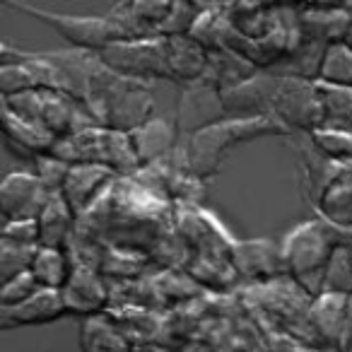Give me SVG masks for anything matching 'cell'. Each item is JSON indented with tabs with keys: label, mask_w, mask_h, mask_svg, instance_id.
I'll return each mask as SVG.
<instances>
[{
	"label": "cell",
	"mask_w": 352,
	"mask_h": 352,
	"mask_svg": "<svg viewBox=\"0 0 352 352\" xmlns=\"http://www.w3.org/2000/svg\"><path fill=\"white\" fill-rule=\"evenodd\" d=\"M352 244V236L336 230L323 220H311L297 225L283 244L285 273L292 275L294 285L307 294H321L323 278L331 258L340 246Z\"/></svg>",
	"instance_id": "cell-1"
},
{
	"label": "cell",
	"mask_w": 352,
	"mask_h": 352,
	"mask_svg": "<svg viewBox=\"0 0 352 352\" xmlns=\"http://www.w3.org/2000/svg\"><path fill=\"white\" fill-rule=\"evenodd\" d=\"M283 135L287 128L273 116H254V118H222V121L212 123L208 128H201L193 135H188V142L184 147V166L198 179H208V176L217 174L225 152L230 147H236L241 142L256 140L263 135Z\"/></svg>",
	"instance_id": "cell-2"
},
{
	"label": "cell",
	"mask_w": 352,
	"mask_h": 352,
	"mask_svg": "<svg viewBox=\"0 0 352 352\" xmlns=\"http://www.w3.org/2000/svg\"><path fill=\"white\" fill-rule=\"evenodd\" d=\"M51 155L58 157L60 162L75 164H102L109 166L113 174L131 176L138 174L135 150L131 145V135L121 131H109V128H85L73 135L63 138L54 145Z\"/></svg>",
	"instance_id": "cell-3"
},
{
	"label": "cell",
	"mask_w": 352,
	"mask_h": 352,
	"mask_svg": "<svg viewBox=\"0 0 352 352\" xmlns=\"http://www.w3.org/2000/svg\"><path fill=\"white\" fill-rule=\"evenodd\" d=\"M3 109L44 128L56 140H63L73 133L94 126L87 111L70 94L56 92V89H36V92L8 97L3 99Z\"/></svg>",
	"instance_id": "cell-4"
},
{
	"label": "cell",
	"mask_w": 352,
	"mask_h": 352,
	"mask_svg": "<svg viewBox=\"0 0 352 352\" xmlns=\"http://www.w3.org/2000/svg\"><path fill=\"white\" fill-rule=\"evenodd\" d=\"M8 8L17 12L32 15L34 20L49 25L56 30L65 41L82 51H94L99 54L107 46L116 44V41H126L128 36L121 32V27L111 20V17H89V15H65V12H51L44 8L27 6V3H6Z\"/></svg>",
	"instance_id": "cell-5"
},
{
	"label": "cell",
	"mask_w": 352,
	"mask_h": 352,
	"mask_svg": "<svg viewBox=\"0 0 352 352\" xmlns=\"http://www.w3.org/2000/svg\"><path fill=\"white\" fill-rule=\"evenodd\" d=\"M99 58L116 70L118 75H126L133 80H169L166 70V39H126L107 46L99 51Z\"/></svg>",
	"instance_id": "cell-6"
},
{
	"label": "cell",
	"mask_w": 352,
	"mask_h": 352,
	"mask_svg": "<svg viewBox=\"0 0 352 352\" xmlns=\"http://www.w3.org/2000/svg\"><path fill=\"white\" fill-rule=\"evenodd\" d=\"M270 116L283 123L287 131H302L304 135L321 128L323 111L316 82L292 78V75H280Z\"/></svg>",
	"instance_id": "cell-7"
},
{
	"label": "cell",
	"mask_w": 352,
	"mask_h": 352,
	"mask_svg": "<svg viewBox=\"0 0 352 352\" xmlns=\"http://www.w3.org/2000/svg\"><path fill=\"white\" fill-rule=\"evenodd\" d=\"M278 85H280V73L258 70V73L251 75L241 85H234V87L220 92L222 109L232 118L270 116Z\"/></svg>",
	"instance_id": "cell-8"
},
{
	"label": "cell",
	"mask_w": 352,
	"mask_h": 352,
	"mask_svg": "<svg viewBox=\"0 0 352 352\" xmlns=\"http://www.w3.org/2000/svg\"><path fill=\"white\" fill-rule=\"evenodd\" d=\"M54 193L36 179L34 171H12L0 186V210L3 220H36Z\"/></svg>",
	"instance_id": "cell-9"
},
{
	"label": "cell",
	"mask_w": 352,
	"mask_h": 352,
	"mask_svg": "<svg viewBox=\"0 0 352 352\" xmlns=\"http://www.w3.org/2000/svg\"><path fill=\"white\" fill-rule=\"evenodd\" d=\"M222 118H227V113L222 109L220 89L203 80L184 89V97L179 102V116H176V131L193 135L196 131L212 126Z\"/></svg>",
	"instance_id": "cell-10"
},
{
	"label": "cell",
	"mask_w": 352,
	"mask_h": 352,
	"mask_svg": "<svg viewBox=\"0 0 352 352\" xmlns=\"http://www.w3.org/2000/svg\"><path fill=\"white\" fill-rule=\"evenodd\" d=\"M113 184V171L102 164H75L70 166L68 179L63 184V198L73 208L75 217H82L99 201L102 193Z\"/></svg>",
	"instance_id": "cell-11"
},
{
	"label": "cell",
	"mask_w": 352,
	"mask_h": 352,
	"mask_svg": "<svg viewBox=\"0 0 352 352\" xmlns=\"http://www.w3.org/2000/svg\"><path fill=\"white\" fill-rule=\"evenodd\" d=\"M65 302V311L80 314V316H97L104 311L109 304L107 285L99 278V270L92 265L75 263L73 261V275H70L68 285L60 289Z\"/></svg>",
	"instance_id": "cell-12"
},
{
	"label": "cell",
	"mask_w": 352,
	"mask_h": 352,
	"mask_svg": "<svg viewBox=\"0 0 352 352\" xmlns=\"http://www.w3.org/2000/svg\"><path fill=\"white\" fill-rule=\"evenodd\" d=\"M171 6L174 3H121L111 8L109 17L128 39H155L162 36Z\"/></svg>",
	"instance_id": "cell-13"
},
{
	"label": "cell",
	"mask_w": 352,
	"mask_h": 352,
	"mask_svg": "<svg viewBox=\"0 0 352 352\" xmlns=\"http://www.w3.org/2000/svg\"><path fill=\"white\" fill-rule=\"evenodd\" d=\"M299 32L302 41L314 44H336L342 41L350 22V8L347 6H299Z\"/></svg>",
	"instance_id": "cell-14"
},
{
	"label": "cell",
	"mask_w": 352,
	"mask_h": 352,
	"mask_svg": "<svg viewBox=\"0 0 352 352\" xmlns=\"http://www.w3.org/2000/svg\"><path fill=\"white\" fill-rule=\"evenodd\" d=\"M314 210L318 220L352 236V162H340L336 179L328 184Z\"/></svg>",
	"instance_id": "cell-15"
},
{
	"label": "cell",
	"mask_w": 352,
	"mask_h": 352,
	"mask_svg": "<svg viewBox=\"0 0 352 352\" xmlns=\"http://www.w3.org/2000/svg\"><path fill=\"white\" fill-rule=\"evenodd\" d=\"M208 63H210V51L203 44H198L191 34L169 36L166 39V70H169V80L196 85L206 78Z\"/></svg>",
	"instance_id": "cell-16"
},
{
	"label": "cell",
	"mask_w": 352,
	"mask_h": 352,
	"mask_svg": "<svg viewBox=\"0 0 352 352\" xmlns=\"http://www.w3.org/2000/svg\"><path fill=\"white\" fill-rule=\"evenodd\" d=\"M347 302L350 297H340V294H318L309 304V326L318 345L340 350L347 321Z\"/></svg>",
	"instance_id": "cell-17"
},
{
	"label": "cell",
	"mask_w": 352,
	"mask_h": 352,
	"mask_svg": "<svg viewBox=\"0 0 352 352\" xmlns=\"http://www.w3.org/2000/svg\"><path fill=\"white\" fill-rule=\"evenodd\" d=\"M65 311V302L60 289H44L41 287L34 297L27 302L17 304V307L0 309V326L10 331V328L20 326H39V323H51L60 318Z\"/></svg>",
	"instance_id": "cell-18"
},
{
	"label": "cell",
	"mask_w": 352,
	"mask_h": 352,
	"mask_svg": "<svg viewBox=\"0 0 352 352\" xmlns=\"http://www.w3.org/2000/svg\"><path fill=\"white\" fill-rule=\"evenodd\" d=\"M128 135H131V145L142 169V166H152L174 155L179 131H176V123H169L166 118H150Z\"/></svg>",
	"instance_id": "cell-19"
},
{
	"label": "cell",
	"mask_w": 352,
	"mask_h": 352,
	"mask_svg": "<svg viewBox=\"0 0 352 352\" xmlns=\"http://www.w3.org/2000/svg\"><path fill=\"white\" fill-rule=\"evenodd\" d=\"M232 263L239 273L254 280H275L280 273H285L283 249H275V244L263 239L236 244L232 251Z\"/></svg>",
	"instance_id": "cell-20"
},
{
	"label": "cell",
	"mask_w": 352,
	"mask_h": 352,
	"mask_svg": "<svg viewBox=\"0 0 352 352\" xmlns=\"http://www.w3.org/2000/svg\"><path fill=\"white\" fill-rule=\"evenodd\" d=\"M6 118H3V126H6V145L15 152V157H22V160L34 162L36 157L51 155L56 140L51 133H46L44 128L34 126V123L25 121V118L15 116L12 111L3 109Z\"/></svg>",
	"instance_id": "cell-21"
},
{
	"label": "cell",
	"mask_w": 352,
	"mask_h": 352,
	"mask_svg": "<svg viewBox=\"0 0 352 352\" xmlns=\"http://www.w3.org/2000/svg\"><path fill=\"white\" fill-rule=\"evenodd\" d=\"M78 222L73 208L68 206V201L63 198V193H54L46 203V208L41 210V215L36 217L39 225V244L46 249H65L70 241L73 225Z\"/></svg>",
	"instance_id": "cell-22"
},
{
	"label": "cell",
	"mask_w": 352,
	"mask_h": 352,
	"mask_svg": "<svg viewBox=\"0 0 352 352\" xmlns=\"http://www.w3.org/2000/svg\"><path fill=\"white\" fill-rule=\"evenodd\" d=\"M261 68H256L249 58L234 54L230 49H217L210 51V63H208V73L203 78V82L212 85L215 89L225 92V89L241 85L244 80H249L251 75H256Z\"/></svg>",
	"instance_id": "cell-23"
},
{
	"label": "cell",
	"mask_w": 352,
	"mask_h": 352,
	"mask_svg": "<svg viewBox=\"0 0 352 352\" xmlns=\"http://www.w3.org/2000/svg\"><path fill=\"white\" fill-rule=\"evenodd\" d=\"M32 275L36 278L39 287L44 289H63L73 275V258L65 249H46L41 246L32 263Z\"/></svg>",
	"instance_id": "cell-24"
},
{
	"label": "cell",
	"mask_w": 352,
	"mask_h": 352,
	"mask_svg": "<svg viewBox=\"0 0 352 352\" xmlns=\"http://www.w3.org/2000/svg\"><path fill=\"white\" fill-rule=\"evenodd\" d=\"M316 87L323 111L321 126L352 133V87H331L323 82H316Z\"/></svg>",
	"instance_id": "cell-25"
},
{
	"label": "cell",
	"mask_w": 352,
	"mask_h": 352,
	"mask_svg": "<svg viewBox=\"0 0 352 352\" xmlns=\"http://www.w3.org/2000/svg\"><path fill=\"white\" fill-rule=\"evenodd\" d=\"M80 345H82V352H131V345L123 338V333H118L111 323L97 316L82 321Z\"/></svg>",
	"instance_id": "cell-26"
},
{
	"label": "cell",
	"mask_w": 352,
	"mask_h": 352,
	"mask_svg": "<svg viewBox=\"0 0 352 352\" xmlns=\"http://www.w3.org/2000/svg\"><path fill=\"white\" fill-rule=\"evenodd\" d=\"M318 82L331 87H352V49L345 41L328 44L323 51Z\"/></svg>",
	"instance_id": "cell-27"
},
{
	"label": "cell",
	"mask_w": 352,
	"mask_h": 352,
	"mask_svg": "<svg viewBox=\"0 0 352 352\" xmlns=\"http://www.w3.org/2000/svg\"><path fill=\"white\" fill-rule=\"evenodd\" d=\"M309 142L318 155L331 162H352V133L338 131V128H316L309 133Z\"/></svg>",
	"instance_id": "cell-28"
},
{
	"label": "cell",
	"mask_w": 352,
	"mask_h": 352,
	"mask_svg": "<svg viewBox=\"0 0 352 352\" xmlns=\"http://www.w3.org/2000/svg\"><path fill=\"white\" fill-rule=\"evenodd\" d=\"M352 244L340 246L336 256L331 258L323 278L321 294H340V297H352V261H350Z\"/></svg>",
	"instance_id": "cell-29"
},
{
	"label": "cell",
	"mask_w": 352,
	"mask_h": 352,
	"mask_svg": "<svg viewBox=\"0 0 352 352\" xmlns=\"http://www.w3.org/2000/svg\"><path fill=\"white\" fill-rule=\"evenodd\" d=\"M39 249L41 246H22L3 239V244H0V278H3V283H10V280L20 278L22 273H30Z\"/></svg>",
	"instance_id": "cell-30"
},
{
	"label": "cell",
	"mask_w": 352,
	"mask_h": 352,
	"mask_svg": "<svg viewBox=\"0 0 352 352\" xmlns=\"http://www.w3.org/2000/svg\"><path fill=\"white\" fill-rule=\"evenodd\" d=\"M68 171L70 164L60 162L58 157L54 155H44V157H36L34 160V174L51 193H60L63 191V184L68 179Z\"/></svg>",
	"instance_id": "cell-31"
},
{
	"label": "cell",
	"mask_w": 352,
	"mask_h": 352,
	"mask_svg": "<svg viewBox=\"0 0 352 352\" xmlns=\"http://www.w3.org/2000/svg\"><path fill=\"white\" fill-rule=\"evenodd\" d=\"M39 283L32 273H22L20 278L10 280V283H3V289H0V309L8 307H17V304L27 302L30 297H34L39 292Z\"/></svg>",
	"instance_id": "cell-32"
},
{
	"label": "cell",
	"mask_w": 352,
	"mask_h": 352,
	"mask_svg": "<svg viewBox=\"0 0 352 352\" xmlns=\"http://www.w3.org/2000/svg\"><path fill=\"white\" fill-rule=\"evenodd\" d=\"M3 239L22 246H41L39 244V225L36 220H17L6 222L3 227Z\"/></svg>",
	"instance_id": "cell-33"
},
{
	"label": "cell",
	"mask_w": 352,
	"mask_h": 352,
	"mask_svg": "<svg viewBox=\"0 0 352 352\" xmlns=\"http://www.w3.org/2000/svg\"><path fill=\"white\" fill-rule=\"evenodd\" d=\"M340 352H352V297L347 302V321H345V333H342Z\"/></svg>",
	"instance_id": "cell-34"
},
{
	"label": "cell",
	"mask_w": 352,
	"mask_h": 352,
	"mask_svg": "<svg viewBox=\"0 0 352 352\" xmlns=\"http://www.w3.org/2000/svg\"><path fill=\"white\" fill-rule=\"evenodd\" d=\"M347 8H350V22H347V30H345V36H342V41H345V44L352 49V6H347Z\"/></svg>",
	"instance_id": "cell-35"
},
{
	"label": "cell",
	"mask_w": 352,
	"mask_h": 352,
	"mask_svg": "<svg viewBox=\"0 0 352 352\" xmlns=\"http://www.w3.org/2000/svg\"><path fill=\"white\" fill-rule=\"evenodd\" d=\"M350 261H352V249H350Z\"/></svg>",
	"instance_id": "cell-36"
}]
</instances>
